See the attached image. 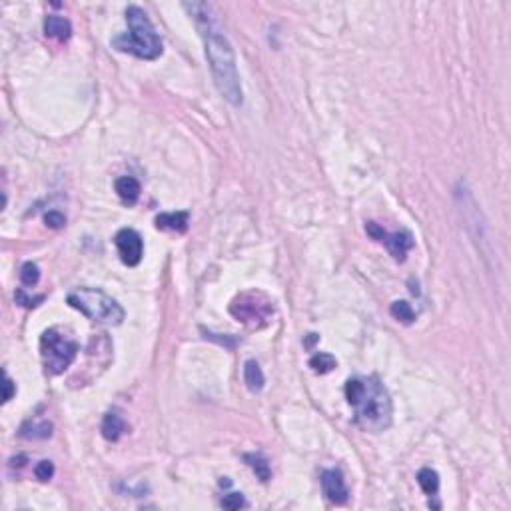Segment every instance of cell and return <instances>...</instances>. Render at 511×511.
Segmentation results:
<instances>
[{"mask_svg": "<svg viewBox=\"0 0 511 511\" xmlns=\"http://www.w3.org/2000/svg\"><path fill=\"white\" fill-rule=\"evenodd\" d=\"M44 222L48 228H52V230H61L66 226V218H64V214L58 212V210H52V212H48V214H44Z\"/></svg>", "mask_w": 511, "mask_h": 511, "instance_id": "24", "label": "cell"}, {"mask_svg": "<svg viewBox=\"0 0 511 511\" xmlns=\"http://www.w3.org/2000/svg\"><path fill=\"white\" fill-rule=\"evenodd\" d=\"M248 503H246L244 495L242 493H228L222 497V508L226 510H240V508H246Z\"/></svg>", "mask_w": 511, "mask_h": 511, "instance_id": "22", "label": "cell"}, {"mask_svg": "<svg viewBox=\"0 0 511 511\" xmlns=\"http://www.w3.org/2000/svg\"><path fill=\"white\" fill-rule=\"evenodd\" d=\"M12 395H14V382L8 376H4V404L10 402Z\"/></svg>", "mask_w": 511, "mask_h": 511, "instance_id": "25", "label": "cell"}, {"mask_svg": "<svg viewBox=\"0 0 511 511\" xmlns=\"http://www.w3.org/2000/svg\"><path fill=\"white\" fill-rule=\"evenodd\" d=\"M114 190H116V194L120 196V200H122L124 204L128 206L136 204L138 198H140V192H142L140 182H138L136 178H132V176H122V178H118L116 184H114Z\"/></svg>", "mask_w": 511, "mask_h": 511, "instance_id": "12", "label": "cell"}, {"mask_svg": "<svg viewBox=\"0 0 511 511\" xmlns=\"http://www.w3.org/2000/svg\"><path fill=\"white\" fill-rule=\"evenodd\" d=\"M34 475H36L39 481H48V479H52V475H54V464L48 461V459H42L41 464L34 468Z\"/></svg>", "mask_w": 511, "mask_h": 511, "instance_id": "23", "label": "cell"}, {"mask_svg": "<svg viewBox=\"0 0 511 511\" xmlns=\"http://www.w3.org/2000/svg\"><path fill=\"white\" fill-rule=\"evenodd\" d=\"M68 306L78 309L92 322L104 326H120L124 320V307L106 292L98 287H78L66 298Z\"/></svg>", "mask_w": 511, "mask_h": 511, "instance_id": "4", "label": "cell"}, {"mask_svg": "<svg viewBox=\"0 0 511 511\" xmlns=\"http://www.w3.org/2000/svg\"><path fill=\"white\" fill-rule=\"evenodd\" d=\"M78 342L62 327H50L41 336V358L46 376H61L78 356Z\"/></svg>", "mask_w": 511, "mask_h": 511, "instance_id": "5", "label": "cell"}, {"mask_svg": "<svg viewBox=\"0 0 511 511\" xmlns=\"http://www.w3.org/2000/svg\"><path fill=\"white\" fill-rule=\"evenodd\" d=\"M346 400L354 409L356 424L364 431L380 433L391 426V398L378 376L349 378L346 382Z\"/></svg>", "mask_w": 511, "mask_h": 511, "instance_id": "2", "label": "cell"}, {"mask_svg": "<svg viewBox=\"0 0 511 511\" xmlns=\"http://www.w3.org/2000/svg\"><path fill=\"white\" fill-rule=\"evenodd\" d=\"M366 232H368L373 240L382 242V244L388 248V252L393 256L395 262H404L409 250L415 246V240H413L411 232H408V230H400V232H391V234H388L380 224L368 222V224H366Z\"/></svg>", "mask_w": 511, "mask_h": 511, "instance_id": "7", "label": "cell"}, {"mask_svg": "<svg viewBox=\"0 0 511 511\" xmlns=\"http://www.w3.org/2000/svg\"><path fill=\"white\" fill-rule=\"evenodd\" d=\"M322 490L324 495L331 503H346L348 501V486H346V479H344V473L340 470H326L322 471Z\"/></svg>", "mask_w": 511, "mask_h": 511, "instance_id": "9", "label": "cell"}, {"mask_svg": "<svg viewBox=\"0 0 511 511\" xmlns=\"http://www.w3.org/2000/svg\"><path fill=\"white\" fill-rule=\"evenodd\" d=\"M41 280V268L34 262H26L21 268V282L24 286H36Z\"/></svg>", "mask_w": 511, "mask_h": 511, "instance_id": "20", "label": "cell"}, {"mask_svg": "<svg viewBox=\"0 0 511 511\" xmlns=\"http://www.w3.org/2000/svg\"><path fill=\"white\" fill-rule=\"evenodd\" d=\"M246 464L252 468V471L260 477V481H268L272 477V471H270V464L264 455L260 453H246L244 455Z\"/></svg>", "mask_w": 511, "mask_h": 511, "instance_id": "17", "label": "cell"}, {"mask_svg": "<svg viewBox=\"0 0 511 511\" xmlns=\"http://www.w3.org/2000/svg\"><path fill=\"white\" fill-rule=\"evenodd\" d=\"M244 384L250 391H260L264 388L266 380H264V371L260 368V364L256 360H248L244 364Z\"/></svg>", "mask_w": 511, "mask_h": 511, "instance_id": "14", "label": "cell"}, {"mask_svg": "<svg viewBox=\"0 0 511 511\" xmlns=\"http://www.w3.org/2000/svg\"><path fill=\"white\" fill-rule=\"evenodd\" d=\"M184 8L194 19L196 28L204 41L206 61L212 70V78H214L218 92L232 106H240L244 102V92H242V82H240L238 66H236V54L220 22L216 21L212 6L206 2H192V4L186 2Z\"/></svg>", "mask_w": 511, "mask_h": 511, "instance_id": "1", "label": "cell"}, {"mask_svg": "<svg viewBox=\"0 0 511 511\" xmlns=\"http://www.w3.org/2000/svg\"><path fill=\"white\" fill-rule=\"evenodd\" d=\"M156 228L158 230H166V232H176V234H184L188 230V222H190V214L188 212H164L156 216Z\"/></svg>", "mask_w": 511, "mask_h": 511, "instance_id": "11", "label": "cell"}, {"mask_svg": "<svg viewBox=\"0 0 511 511\" xmlns=\"http://www.w3.org/2000/svg\"><path fill=\"white\" fill-rule=\"evenodd\" d=\"M114 244L118 248V254H120V260H122L124 266H138L140 260L144 256V242L142 236L132 230V228H122L116 238H114Z\"/></svg>", "mask_w": 511, "mask_h": 511, "instance_id": "8", "label": "cell"}, {"mask_svg": "<svg viewBox=\"0 0 511 511\" xmlns=\"http://www.w3.org/2000/svg\"><path fill=\"white\" fill-rule=\"evenodd\" d=\"M126 17V24H128V32L116 36L112 44L116 50L120 52H128L140 61H156L162 54V41L154 28V24L146 17L140 6L132 4L126 8L124 12Z\"/></svg>", "mask_w": 511, "mask_h": 511, "instance_id": "3", "label": "cell"}, {"mask_svg": "<svg viewBox=\"0 0 511 511\" xmlns=\"http://www.w3.org/2000/svg\"><path fill=\"white\" fill-rule=\"evenodd\" d=\"M14 298H17V304H21L22 307H36L39 304H42V302H44V296L30 298V296L26 294V290H24V287H19V290H17Z\"/></svg>", "mask_w": 511, "mask_h": 511, "instance_id": "21", "label": "cell"}, {"mask_svg": "<svg viewBox=\"0 0 511 511\" xmlns=\"http://www.w3.org/2000/svg\"><path fill=\"white\" fill-rule=\"evenodd\" d=\"M44 34L48 39H54L58 42L70 41L72 36V24L68 19L58 17V14H48L46 21H44Z\"/></svg>", "mask_w": 511, "mask_h": 511, "instance_id": "10", "label": "cell"}, {"mask_svg": "<svg viewBox=\"0 0 511 511\" xmlns=\"http://www.w3.org/2000/svg\"><path fill=\"white\" fill-rule=\"evenodd\" d=\"M336 366H338V362H336V358L331 354L320 351V354H316V356L309 358V368L314 369L316 373H327V371H331Z\"/></svg>", "mask_w": 511, "mask_h": 511, "instance_id": "19", "label": "cell"}, {"mask_svg": "<svg viewBox=\"0 0 511 511\" xmlns=\"http://www.w3.org/2000/svg\"><path fill=\"white\" fill-rule=\"evenodd\" d=\"M417 483H420V488L426 495L433 497L439 490V475H437V471H433L431 468H424L417 473Z\"/></svg>", "mask_w": 511, "mask_h": 511, "instance_id": "16", "label": "cell"}, {"mask_svg": "<svg viewBox=\"0 0 511 511\" xmlns=\"http://www.w3.org/2000/svg\"><path fill=\"white\" fill-rule=\"evenodd\" d=\"M274 307L272 302L268 300L264 294L260 292H246L240 294L232 306H230V314L242 322V324H252V326H258V324H266L268 318L272 316Z\"/></svg>", "mask_w": 511, "mask_h": 511, "instance_id": "6", "label": "cell"}, {"mask_svg": "<svg viewBox=\"0 0 511 511\" xmlns=\"http://www.w3.org/2000/svg\"><path fill=\"white\" fill-rule=\"evenodd\" d=\"M389 314H391L398 322H402V324H411V322L415 320L413 307H411V304H408V302H404V300L393 302V304L389 306Z\"/></svg>", "mask_w": 511, "mask_h": 511, "instance_id": "18", "label": "cell"}, {"mask_svg": "<svg viewBox=\"0 0 511 511\" xmlns=\"http://www.w3.org/2000/svg\"><path fill=\"white\" fill-rule=\"evenodd\" d=\"M126 430H128V426H126L124 417L122 415H118L116 411H110V413L104 415L102 426H100L104 439H108V442H118L124 433H126Z\"/></svg>", "mask_w": 511, "mask_h": 511, "instance_id": "13", "label": "cell"}, {"mask_svg": "<svg viewBox=\"0 0 511 511\" xmlns=\"http://www.w3.org/2000/svg\"><path fill=\"white\" fill-rule=\"evenodd\" d=\"M52 435V424L46 420L26 422L21 428V437L24 439H48Z\"/></svg>", "mask_w": 511, "mask_h": 511, "instance_id": "15", "label": "cell"}]
</instances>
